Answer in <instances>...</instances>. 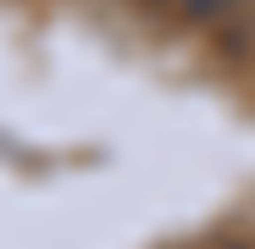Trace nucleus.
<instances>
[{"instance_id": "1", "label": "nucleus", "mask_w": 255, "mask_h": 249, "mask_svg": "<svg viewBox=\"0 0 255 249\" xmlns=\"http://www.w3.org/2000/svg\"><path fill=\"white\" fill-rule=\"evenodd\" d=\"M144 6H161V0H144Z\"/></svg>"}]
</instances>
